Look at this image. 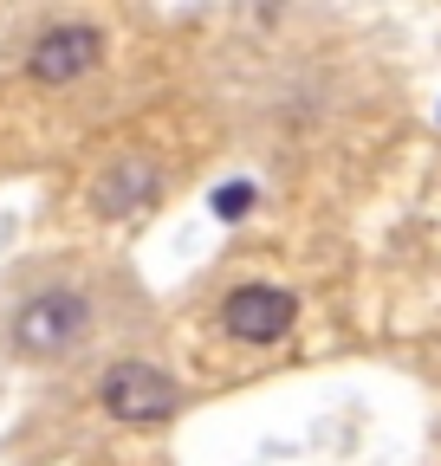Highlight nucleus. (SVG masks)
<instances>
[{
	"label": "nucleus",
	"mask_w": 441,
	"mask_h": 466,
	"mask_svg": "<svg viewBox=\"0 0 441 466\" xmlns=\"http://www.w3.org/2000/svg\"><path fill=\"white\" fill-rule=\"evenodd\" d=\"M97 401H104V415H118V421H169L182 408V389H176V376H162L156 363H118L104 376Z\"/></svg>",
	"instance_id": "obj_2"
},
{
	"label": "nucleus",
	"mask_w": 441,
	"mask_h": 466,
	"mask_svg": "<svg viewBox=\"0 0 441 466\" xmlns=\"http://www.w3.org/2000/svg\"><path fill=\"white\" fill-rule=\"evenodd\" d=\"M149 195H156V168H149V162H137V156H124L118 168L104 175V188H97V208H104V214H137Z\"/></svg>",
	"instance_id": "obj_5"
},
{
	"label": "nucleus",
	"mask_w": 441,
	"mask_h": 466,
	"mask_svg": "<svg viewBox=\"0 0 441 466\" xmlns=\"http://www.w3.org/2000/svg\"><path fill=\"white\" fill-rule=\"evenodd\" d=\"M97 33L91 26H52L39 46H33V58H26V72L39 78V85H72V78H85L91 66H97Z\"/></svg>",
	"instance_id": "obj_4"
},
{
	"label": "nucleus",
	"mask_w": 441,
	"mask_h": 466,
	"mask_svg": "<svg viewBox=\"0 0 441 466\" xmlns=\"http://www.w3.org/2000/svg\"><path fill=\"white\" fill-rule=\"evenodd\" d=\"M220 318H228V330L241 343H280L292 330L299 305H292V291H280V285H241L234 299L220 305Z\"/></svg>",
	"instance_id": "obj_3"
},
{
	"label": "nucleus",
	"mask_w": 441,
	"mask_h": 466,
	"mask_svg": "<svg viewBox=\"0 0 441 466\" xmlns=\"http://www.w3.org/2000/svg\"><path fill=\"white\" fill-rule=\"evenodd\" d=\"M85 330H91V305L78 291H39V299H26L20 318H14V343L26 357H59V350H72Z\"/></svg>",
	"instance_id": "obj_1"
},
{
	"label": "nucleus",
	"mask_w": 441,
	"mask_h": 466,
	"mask_svg": "<svg viewBox=\"0 0 441 466\" xmlns=\"http://www.w3.org/2000/svg\"><path fill=\"white\" fill-rule=\"evenodd\" d=\"M214 214H220V220L253 214V182H228V188H214Z\"/></svg>",
	"instance_id": "obj_6"
}]
</instances>
